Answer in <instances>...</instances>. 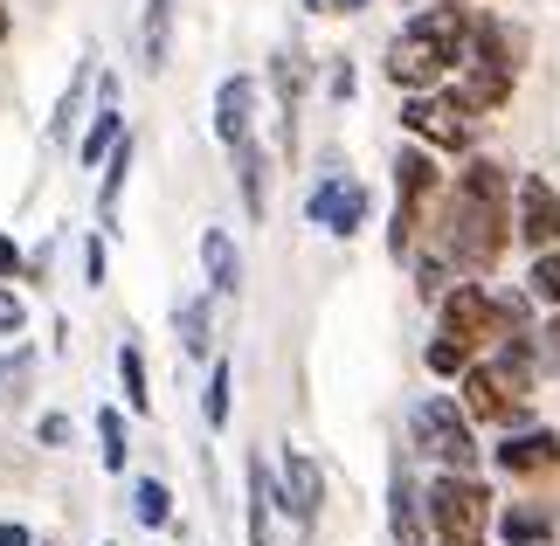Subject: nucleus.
I'll return each mask as SVG.
<instances>
[{
	"mask_svg": "<svg viewBox=\"0 0 560 546\" xmlns=\"http://www.w3.org/2000/svg\"><path fill=\"white\" fill-rule=\"evenodd\" d=\"M0 546H35V533L21 526V519H0Z\"/></svg>",
	"mask_w": 560,
	"mask_h": 546,
	"instance_id": "c9c22d12",
	"label": "nucleus"
},
{
	"mask_svg": "<svg viewBox=\"0 0 560 546\" xmlns=\"http://www.w3.org/2000/svg\"><path fill=\"white\" fill-rule=\"evenodd\" d=\"M97 464L125 477V464H132V429H125V408H97Z\"/></svg>",
	"mask_w": 560,
	"mask_h": 546,
	"instance_id": "bb28decb",
	"label": "nucleus"
},
{
	"mask_svg": "<svg viewBox=\"0 0 560 546\" xmlns=\"http://www.w3.org/2000/svg\"><path fill=\"white\" fill-rule=\"evenodd\" d=\"M174 339H180L187 360H214V298L208 291H194V298L174 304Z\"/></svg>",
	"mask_w": 560,
	"mask_h": 546,
	"instance_id": "412c9836",
	"label": "nucleus"
},
{
	"mask_svg": "<svg viewBox=\"0 0 560 546\" xmlns=\"http://www.w3.org/2000/svg\"><path fill=\"white\" fill-rule=\"evenodd\" d=\"M491 464L505 477H553L560 471V429H540V422L505 429V443L491 450Z\"/></svg>",
	"mask_w": 560,
	"mask_h": 546,
	"instance_id": "f8f14e48",
	"label": "nucleus"
},
{
	"mask_svg": "<svg viewBox=\"0 0 560 546\" xmlns=\"http://www.w3.org/2000/svg\"><path fill=\"white\" fill-rule=\"evenodd\" d=\"M436 333L457 339L464 353H491V346H505V304H499V291H485L478 277H457L436 298Z\"/></svg>",
	"mask_w": 560,
	"mask_h": 546,
	"instance_id": "0eeeda50",
	"label": "nucleus"
},
{
	"mask_svg": "<svg viewBox=\"0 0 560 546\" xmlns=\"http://www.w3.org/2000/svg\"><path fill=\"white\" fill-rule=\"evenodd\" d=\"M118 395H125V415H153V374H145L139 339L118 346Z\"/></svg>",
	"mask_w": 560,
	"mask_h": 546,
	"instance_id": "b1692460",
	"label": "nucleus"
},
{
	"mask_svg": "<svg viewBox=\"0 0 560 546\" xmlns=\"http://www.w3.org/2000/svg\"><path fill=\"white\" fill-rule=\"evenodd\" d=\"M104 546H118V539H104Z\"/></svg>",
	"mask_w": 560,
	"mask_h": 546,
	"instance_id": "a19ab883",
	"label": "nucleus"
},
{
	"mask_svg": "<svg viewBox=\"0 0 560 546\" xmlns=\"http://www.w3.org/2000/svg\"><path fill=\"white\" fill-rule=\"evenodd\" d=\"M201 270H208V298L243 291V249H235L229 229H201Z\"/></svg>",
	"mask_w": 560,
	"mask_h": 546,
	"instance_id": "aec40b11",
	"label": "nucleus"
},
{
	"mask_svg": "<svg viewBox=\"0 0 560 546\" xmlns=\"http://www.w3.org/2000/svg\"><path fill=\"white\" fill-rule=\"evenodd\" d=\"M14 35V8H8V0H0V42H8Z\"/></svg>",
	"mask_w": 560,
	"mask_h": 546,
	"instance_id": "4c0bfd02",
	"label": "nucleus"
},
{
	"mask_svg": "<svg viewBox=\"0 0 560 546\" xmlns=\"http://www.w3.org/2000/svg\"><path fill=\"white\" fill-rule=\"evenodd\" d=\"M256 97H264L256 77H222V83H214V139H222V146L256 139Z\"/></svg>",
	"mask_w": 560,
	"mask_h": 546,
	"instance_id": "ddd939ff",
	"label": "nucleus"
},
{
	"mask_svg": "<svg viewBox=\"0 0 560 546\" xmlns=\"http://www.w3.org/2000/svg\"><path fill=\"white\" fill-rule=\"evenodd\" d=\"M35 546H56V539H35Z\"/></svg>",
	"mask_w": 560,
	"mask_h": 546,
	"instance_id": "ea45409f",
	"label": "nucleus"
},
{
	"mask_svg": "<svg viewBox=\"0 0 560 546\" xmlns=\"http://www.w3.org/2000/svg\"><path fill=\"white\" fill-rule=\"evenodd\" d=\"M408 443H416V456H429L436 471H478L485 464L478 422L457 408V395H422L408 408Z\"/></svg>",
	"mask_w": 560,
	"mask_h": 546,
	"instance_id": "423d86ee",
	"label": "nucleus"
},
{
	"mask_svg": "<svg viewBox=\"0 0 560 546\" xmlns=\"http://www.w3.org/2000/svg\"><path fill=\"white\" fill-rule=\"evenodd\" d=\"M243 491H249V506H243V533H249V546H277L270 539V519H277V477H270V464H264V450L243 464Z\"/></svg>",
	"mask_w": 560,
	"mask_h": 546,
	"instance_id": "f3484780",
	"label": "nucleus"
},
{
	"mask_svg": "<svg viewBox=\"0 0 560 546\" xmlns=\"http://www.w3.org/2000/svg\"><path fill=\"white\" fill-rule=\"evenodd\" d=\"M305 214H312V229H326V235H339V243H353V235L368 229V214H374V194H368V181H353V173H318Z\"/></svg>",
	"mask_w": 560,
	"mask_h": 546,
	"instance_id": "9d476101",
	"label": "nucleus"
},
{
	"mask_svg": "<svg viewBox=\"0 0 560 546\" xmlns=\"http://www.w3.org/2000/svg\"><path fill=\"white\" fill-rule=\"evenodd\" d=\"M436 194H443V166H436V152L408 139L395 152V214H387V256L395 264H408L422 243V229H429V208H436Z\"/></svg>",
	"mask_w": 560,
	"mask_h": 546,
	"instance_id": "39448f33",
	"label": "nucleus"
},
{
	"mask_svg": "<svg viewBox=\"0 0 560 546\" xmlns=\"http://www.w3.org/2000/svg\"><path fill=\"white\" fill-rule=\"evenodd\" d=\"M229 415H235V360L214 353V360H208V395H201V422H208V435H222Z\"/></svg>",
	"mask_w": 560,
	"mask_h": 546,
	"instance_id": "5701e85b",
	"label": "nucleus"
},
{
	"mask_svg": "<svg viewBox=\"0 0 560 546\" xmlns=\"http://www.w3.org/2000/svg\"><path fill=\"white\" fill-rule=\"evenodd\" d=\"M512 235L540 256V249H560V187L547 173H526L520 187H512Z\"/></svg>",
	"mask_w": 560,
	"mask_h": 546,
	"instance_id": "9b49d317",
	"label": "nucleus"
},
{
	"mask_svg": "<svg viewBox=\"0 0 560 546\" xmlns=\"http://www.w3.org/2000/svg\"><path fill=\"white\" fill-rule=\"evenodd\" d=\"M166 49H174V0H145V28H139V62L145 70H166Z\"/></svg>",
	"mask_w": 560,
	"mask_h": 546,
	"instance_id": "393cba45",
	"label": "nucleus"
},
{
	"mask_svg": "<svg viewBox=\"0 0 560 546\" xmlns=\"http://www.w3.org/2000/svg\"><path fill=\"white\" fill-rule=\"evenodd\" d=\"M526 298H533V304H553V312H560V249H540V256H533Z\"/></svg>",
	"mask_w": 560,
	"mask_h": 546,
	"instance_id": "cd10ccee",
	"label": "nucleus"
},
{
	"mask_svg": "<svg viewBox=\"0 0 560 546\" xmlns=\"http://www.w3.org/2000/svg\"><path fill=\"white\" fill-rule=\"evenodd\" d=\"M401 132L443 160V152L478 146V112H464L450 91H416V97H401Z\"/></svg>",
	"mask_w": 560,
	"mask_h": 546,
	"instance_id": "6e6552de",
	"label": "nucleus"
},
{
	"mask_svg": "<svg viewBox=\"0 0 560 546\" xmlns=\"http://www.w3.org/2000/svg\"><path fill=\"white\" fill-rule=\"evenodd\" d=\"M70 435H77V429H70V415H62V408H49V415L35 422V443H42V450H62Z\"/></svg>",
	"mask_w": 560,
	"mask_h": 546,
	"instance_id": "2f4dec72",
	"label": "nucleus"
},
{
	"mask_svg": "<svg viewBox=\"0 0 560 546\" xmlns=\"http://www.w3.org/2000/svg\"><path fill=\"white\" fill-rule=\"evenodd\" d=\"M374 0H318V14H368Z\"/></svg>",
	"mask_w": 560,
	"mask_h": 546,
	"instance_id": "e433bc0d",
	"label": "nucleus"
},
{
	"mask_svg": "<svg viewBox=\"0 0 560 546\" xmlns=\"http://www.w3.org/2000/svg\"><path fill=\"white\" fill-rule=\"evenodd\" d=\"M28 374H35V353H28V346H21V339H14V353H8V360H0V387H8V395L21 402V387H28Z\"/></svg>",
	"mask_w": 560,
	"mask_h": 546,
	"instance_id": "7c9ffc66",
	"label": "nucleus"
},
{
	"mask_svg": "<svg viewBox=\"0 0 560 546\" xmlns=\"http://www.w3.org/2000/svg\"><path fill=\"white\" fill-rule=\"evenodd\" d=\"M21 333H28V298L14 283H0V339H21Z\"/></svg>",
	"mask_w": 560,
	"mask_h": 546,
	"instance_id": "c756f323",
	"label": "nucleus"
},
{
	"mask_svg": "<svg viewBox=\"0 0 560 546\" xmlns=\"http://www.w3.org/2000/svg\"><path fill=\"white\" fill-rule=\"evenodd\" d=\"M21 277H28V249L14 235H0V283H21Z\"/></svg>",
	"mask_w": 560,
	"mask_h": 546,
	"instance_id": "473e14b6",
	"label": "nucleus"
},
{
	"mask_svg": "<svg viewBox=\"0 0 560 546\" xmlns=\"http://www.w3.org/2000/svg\"><path fill=\"white\" fill-rule=\"evenodd\" d=\"M264 77H270V91H277V125H284V152H291L298 146V104H305V77L312 70H305V56H298V49H277Z\"/></svg>",
	"mask_w": 560,
	"mask_h": 546,
	"instance_id": "2eb2a0df",
	"label": "nucleus"
},
{
	"mask_svg": "<svg viewBox=\"0 0 560 546\" xmlns=\"http://www.w3.org/2000/svg\"><path fill=\"white\" fill-rule=\"evenodd\" d=\"M533 387H540L533 360L505 339V346L478 353L457 374V408L470 415V422H485V429H526L533 422Z\"/></svg>",
	"mask_w": 560,
	"mask_h": 546,
	"instance_id": "7ed1b4c3",
	"label": "nucleus"
},
{
	"mask_svg": "<svg viewBox=\"0 0 560 546\" xmlns=\"http://www.w3.org/2000/svg\"><path fill=\"white\" fill-rule=\"evenodd\" d=\"M470 360H478V353H464V346H457V339H443V333L422 346V367H429V374H436V381H457Z\"/></svg>",
	"mask_w": 560,
	"mask_h": 546,
	"instance_id": "c85d7f7f",
	"label": "nucleus"
},
{
	"mask_svg": "<svg viewBox=\"0 0 560 546\" xmlns=\"http://www.w3.org/2000/svg\"><path fill=\"white\" fill-rule=\"evenodd\" d=\"M132 160H139L132 132L104 152V166H97V235H118V201H125V181H132Z\"/></svg>",
	"mask_w": 560,
	"mask_h": 546,
	"instance_id": "dca6fc26",
	"label": "nucleus"
},
{
	"mask_svg": "<svg viewBox=\"0 0 560 546\" xmlns=\"http://www.w3.org/2000/svg\"><path fill=\"white\" fill-rule=\"evenodd\" d=\"M132 519L145 533H166L174 526V485L166 477H132Z\"/></svg>",
	"mask_w": 560,
	"mask_h": 546,
	"instance_id": "a878e982",
	"label": "nucleus"
},
{
	"mask_svg": "<svg viewBox=\"0 0 560 546\" xmlns=\"http://www.w3.org/2000/svg\"><path fill=\"white\" fill-rule=\"evenodd\" d=\"M387 533H395V546H429L422 485H416V471H408V456H395V471H387Z\"/></svg>",
	"mask_w": 560,
	"mask_h": 546,
	"instance_id": "4468645a",
	"label": "nucleus"
},
{
	"mask_svg": "<svg viewBox=\"0 0 560 546\" xmlns=\"http://www.w3.org/2000/svg\"><path fill=\"white\" fill-rule=\"evenodd\" d=\"M422 243L443 256L457 277H491L512 249V173L499 160L464 152L457 173H443V194L429 208Z\"/></svg>",
	"mask_w": 560,
	"mask_h": 546,
	"instance_id": "f257e3e1",
	"label": "nucleus"
},
{
	"mask_svg": "<svg viewBox=\"0 0 560 546\" xmlns=\"http://www.w3.org/2000/svg\"><path fill=\"white\" fill-rule=\"evenodd\" d=\"M464 14H470V8H457V0L408 14V21H401V35L387 42V56H381V77L395 83L401 97H416V91H443V83L457 77V62H464Z\"/></svg>",
	"mask_w": 560,
	"mask_h": 546,
	"instance_id": "f03ea898",
	"label": "nucleus"
},
{
	"mask_svg": "<svg viewBox=\"0 0 560 546\" xmlns=\"http://www.w3.org/2000/svg\"><path fill=\"white\" fill-rule=\"evenodd\" d=\"M457 8H464V0H457Z\"/></svg>",
	"mask_w": 560,
	"mask_h": 546,
	"instance_id": "79ce46f5",
	"label": "nucleus"
},
{
	"mask_svg": "<svg viewBox=\"0 0 560 546\" xmlns=\"http://www.w3.org/2000/svg\"><path fill=\"white\" fill-rule=\"evenodd\" d=\"M229 152H235V194H243V214L264 222L270 214V152H264V139H243Z\"/></svg>",
	"mask_w": 560,
	"mask_h": 546,
	"instance_id": "a211bd4d",
	"label": "nucleus"
},
{
	"mask_svg": "<svg viewBox=\"0 0 560 546\" xmlns=\"http://www.w3.org/2000/svg\"><path fill=\"white\" fill-rule=\"evenodd\" d=\"M270 477H277V512H284L298 533H312L318 512H326V471H318V456L284 443V456L270 464Z\"/></svg>",
	"mask_w": 560,
	"mask_h": 546,
	"instance_id": "1a4fd4ad",
	"label": "nucleus"
},
{
	"mask_svg": "<svg viewBox=\"0 0 560 546\" xmlns=\"http://www.w3.org/2000/svg\"><path fill=\"white\" fill-rule=\"evenodd\" d=\"M353 83H360V77H353V62H332V77H326V91H332L339 104H347V97H353Z\"/></svg>",
	"mask_w": 560,
	"mask_h": 546,
	"instance_id": "f704fd0d",
	"label": "nucleus"
},
{
	"mask_svg": "<svg viewBox=\"0 0 560 546\" xmlns=\"http://www.w3.org/2000/svg\"><path fill=\"white\" fill-rule=\"evenodd\" d=\"M298 8H312V14H318V0H298Z\"/></svg>",
	"mask_w": 560,
	"mask_h": 546,
	"instance_id": "58836bf2",
	"label": "nucleus"
},
{
	"mask_svg": "<svg viewBox=\"0 0 560 546\" xmlns=\"http://www.w3.org/2000/svg\"><path fill=\"white\" fill-rule=\"evenodd\" d=\"M97 83V56H83L70 83H62V97H56V118H49V139L56 146H77V125H83V91Z\"/></svg>",
	"mask_w": 560,
	"mask_h": 546,
	"instance_id": "4be33fe9",
	"label": "nucleus"
},
{
	"mask_svg": "<svg viewBox=\"0 0 560 546\" xmlns=\"http://www.w3.org/2000/svg\"><path fill=\"white\" fill-rule=\"evenodd\" d=\"M491 512L499 498L478 471H436L422 491V526L436 546H491Z\"/></svg>",
	"mask_w": 560,
	"mask_h": 546,
	"instance_id": "20e7f679",
	"label": "nucleus"
},
{
	"mask_svg": "<svg viewBox=\"0 0 560 546\" xmlns=\"http://www.w3.org/2000/svg\"><path fill=\"white\" fill-rule=\"evenodd\" d=\"M104 277H112V256H104V235H91V243H83V283L97 291Z\"/></svg>",
	"mask_w": 560,
	"mask_h": 546,
	"instance_id": "72a5a7b5",
	"label": "nucleus"
},
{
	"mask_svg": "<svg viewBox=\"0 0 560 546\" xmlns=\"http://www.w3.org/2000/svg\"><path fill=\"white\" fill-rule=\"evenodd\" d=\"M491 533H499L505 546H547L553 539V506H540V498L499 506V512H491Z\"/></svg>",
	"mask_w": 560,
	"mask_h": 546,
	"instance_id": "6ab92c4d",
	"label": "nucleus"
}]
</instances>
